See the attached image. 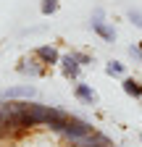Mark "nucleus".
I'll return each instance as SVG.
<instances>
[{"mask_svg": "<svg viewBox=\"0 0 142 147\" xmlns=\"http://www.w3.org/2000/svg\"><path fill=\"white\" fill-rule=\"evenodd\" d=\"M16 71L24 74V76H40V74H42V66H40V61L34 58V53H32L29 58H21V61H19Z\"/></svg>", "mask_w": 142, "mask_h": 147, "instance_id": "nucleus-8", "label": "nucleus"}, {"mask_svg": "<svg viewBox=\"0 0 142 147\" xmlns=\"http://www.w3.org/2000/svg\"><path fill=\"white\" fill-rule=\"evenodd\" d=\"M58 8H61V0H40V13H42V16L58 13Z\"/></svg>", "mask_w": 142, "mask_h": 147, "instance_id": "nucleus-12", "label": "nucleus"}, {"mask_svg": "<svg viewBox=\"0 0 142 147\" xmlns=\"http://www.w3.org/2000/svg\"><path fill=\"white\" fill-rule=\"evenodd\" d=\"M71 55H74V58H76V63L84 68V66H92L95 61H92V55H87V53H71Z\"/></svg>", "mask_w": 142, "mask_h": 147, "instance_id": "nucleus-15", "label": "nucleus"}, {"mask_svg": "<svg viewBox=\"0 0 142 147\" xmlns=\"http://www.w3.org/2000/svg\"><path fill=\"white\" fill-rule=\"evenodd\" d=\"M74 97L82 100L84 105H100V97H97V92L92 89V84H84V82H76L74 84Z\"/></svg>", "mask_w": 142, "mask_h": 147, "instance_id": "nucleus-4", "label": "nucleus"}, {"mask_svg": "<svg viewBox=\"0 0 142 147\" xmlns=\"http://www.w3.org/2000/svg\"><path fill=\"white\" fill-rule=\"evenodd\" d=\"M71 144H76V147H113V142L105 137V134H100V131H92V134H87V137H79V139H74Z\"/></svg>", "mask_w": 142, "mask_h": 147, "instance_id": "nucleus-7", "label": "nucleus"}, {"mask_svg": "<svg viewBox=\"0 0 142 147\" xmlns=\"http://www.w3.org/2000/svg\"><path fill=\"white\" fill-rule=\"evenodd\" d=\"M95 129L87 123L84 118H76V116H68V121L63 123V129H61V137H66L68 142H74V139H79V137H87V134H92Z\"/></svg>", "mask_w": 142, "mask_h": 147, "instance_id": "nucleus-1", "label": "nucleus"}, {"mask_svg": "<svg viewBox=\"0 0 142 147\" xmlns=\"http://www.w3.org/2000/svg\"><path fill=\"white\" fill-rule=\"evenodd\" d=\"M34 58H37L42 66H58L61 63V53L53 45H40V47H34Z\"/></svg>", "mask_w": 142, "mask_h": 147, "instance_id": "nucleus-3", "label": "nucleus"}, {"mask_svg": "<svg viewBox=\"0 0 142 147\" xmlns=\"http://www.w3.org/2000/svg\"><path fill=\"white\" fill-rule=\"evenodd\" d=\"M68 121V113L66 110H61V108H47V118H45V126L50 129V131H55V134H61V129H63V123Z\"/></svg>", "mask_w": 142, "mask_h": 147, "instance_id": "nucleus-6", "label": "nucleus"}, {"mask_svg": "<svg viewBox=\"0 0 142 147\" xmlns=\"http://www.w3.org/2000/svg\"><path fill=\"white\" fill-rule=\"evenodd\" d=\"M61 74H63V79H68V82H79V71H82V66L76 63V58L74 55H61Z\"/></svg>", "mask_w": 142, "mask_h": 147, "instance_id": "nucleus-5", "label": "nucleus"}, {"mask_svg": "<svg viewBox=\"0 0 142 147\" xmlns=\"http://www.w3.org/2000/svg\"><path fill=\"white\" fill-rule=\"evenodd\" d=\"M126 18H129V24H132V26H137V29H142V11H137V8H132V11H126Z\"/></svg>", "mask_w": 142, "mask_h": 147, "instance_id": "nucleus-13", "label": "nucleus"}, {"mask_svg": "<svg viewBox=\"0 0 142 147\" xmlns=\"http://www.w3.org/2000/svg\"><path fill=\"white\" fill-rule=\"evenodd\" d=\"M92 21H105V11L103 8H95L92 11Z\"/></svg>", "mask_w": 142, "mask_h": 147, "instance_id": "nucleus-16", "label": "nucleus"}, {"mask_svg": "<svg viewBox=\"0 0 142 147\" xmlns=\"http://www.w3.org/2000/svg\"><path fill=\"white\" fill-rule=\"evenodd\" d=\"M105 74H108V76H116V79H124L126 76V68H124V63H118V61H108L105 63Z\"/></svg>", "mask_w": 142, "mask_h": 147, "instance_id": "nucleus-11", "label": "nucleus"}, {"mask_svg": "<svg viewBox=\"0 0 142 147\" xmlns=\"http://www.w3.org/2000/svg\"><path fill=\"white\" fill-rule=\"evenodd\" d=\"M90 26H92V32L100 37V40H105V42H116V29H113L108 21H90Z\"/></svg>", "mask_w": 142, "mask_h": 147, "instance_id": "nucleus-9", "label": "nucleus"}, {"mask_svg": "<svg viewBox=\"0 0 142 147\" xmlns=\"http://www.w3.org/2000/svg\"><path fill=\"white\" fill-rule=\"evenodd\" d=\"M126 53H129V58H132V61H137V63H142V45H139V42H134V45H129V47H126Z\"/></svg>", "mask_w": 142, "mask_h": 147, "instance_id": "nucleus-14", "label": "nucleus"}, {"mask_svg": "<svg viewBox=\"0 0 142 147\" xmlns=\"http://www.w3.org/2000/svg\"><path fill=\"white\" fill-rule=\"evenodd\" d=\"M139 139H142V134H139Z\"/></svg>", "mask_w": 142, "mask_h": 147, "instance_id": "nucleus-17", "label": "nucleus"}, {"mask_svg": "<svg viewBox=\"0 0 142 147\" xmlns=\"http://www.w3.org/2000/svg\"><path fill=\"white\" fill-rule=\"evenodd\" d=\"M121 89L126 92L129 97H134V100L142 97V82L134 79V76H124V79H121Z\"/></svg>", "mask_w": 142, "mask_h": 147, "instance_id": "nucleus-10", "label": "nucleus"}, {"mask_svg": "<svg viewBox=\"0 0 142 147\" xmlns=\"http://www.w3.org/2000/svg\"><path fill=\"white\" fill-rule=\"evenodd\" d=\"M37 95V87L32 84H16V87H8L3 92V100H34Z\"/></svg>", "mask_w": 142, "mask_h": 147, "instance_id": "nucleus-2", "label": "nucleus"}]
</instances>
